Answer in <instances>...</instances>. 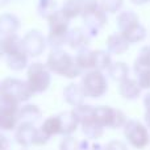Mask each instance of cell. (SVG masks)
<instances>
[{
    "label": "cell",
    "mask_w": 150,
    "mask_h": 150,
    "mask_svg": "<svg viewBox=\"0 0 150 150\" xmlns=\"http://www.w3.org/2000/svg\"><path fill=\"white\" fill-rule=\"evenodd\" d=\"M124 136L132 148L142 150L150 144V134L148 127L138 120H128L124 125Z\"/></svg>",
    "instance_id": "cell-9"
},
{
    "label": "cell",
    "mask_w": 150,
    "mask_h": 150,
    "mask_svg": "<svg viewBox=\"0 0 150 150\" xmlns=\"http://www.w3.org/2000/svg\"><path fill=\"white\" fill-rule=\"evenodd\" d=\"M63 99L71 107H78L80 104H84L86 95L82 86L76 83H70L63 90Z\"/></svg>",
    "instance_id": "cell-14"
},
{
    "label": "cell",
    "mask_w": 150,
    "mask_h": 150,
    "mask_svg": "<svg viewBox=\"0 0 150 150\" xmlns=\"http://www.w3.org/2000/svg\"><path fill=\"white\" fill-rule=\"evenodd\" d=\"M15 140L21 148H32V146H42L49 141L44 133L34 127V124L20 122L15 129Z\"/></svg>",
    "instance_id": "cell-7"
},
{
    "label": "cell",
    "mask_w": 150,
    "mask_h": 150,
    "mask_svg": "<svg viewBox=\"0 0 150 150\" xmlns=\"http://www.w3.org/2000/svg\"><path fill=\"white\" fill-rule=\"evenodd\" d=\"M46 20L49 21V34L46 38L47 45L52 49H61V46L67 41L70 20L63 15L61 9H57L54 13H52Z\"/></svg>",
    "instance_id": "cell-2"
},
{
    "label": "cell",
    "mask_w": 150,
    "mask_h": 150,
    "mask_svg": "<svg viewBox=\"0 0 150 150\" xmlns=\"http://www.w3.org/2000/svg\"><path fill=\"white\" fill-rule=\"evenodd\" d=\"M144 105H145V109L148 111V109H150V92L146 93L145 98H144Z\"/></svg>",
    "instance_id": "cell-38"
},
{
    "label": "cell",
    "mask_w": 150,
    "mask_h": 150,
    "mask_svg": "<svg viewBox=\"0 0 150 150\" xmlns=\"http://www.w3.org/2000/svg\"><path fill=\"white\" fill-rule=\"evenodd\" d=\"M83 9H84V0H66L61 11L69 20H74L82 16Z\"/></svg>",
    "instance_id": "cell-22"
},
{
    "label": "cell",
    "mask_w": 150,
    "mask_h": 150,
    "mask_svg": "<svg viewBox=\"0 0 150 150\" xmlns=\"http://www.w3.org/2000/svg\"><path fill=\"white\" fill-rule=\"evenodd\" d=\"M20 28V20L16 15L12 13H3L0 15V36H9L16 34Z\"/></svg>",
    "instance_id": "cell-16"
},
{
    "label": "cell",
    "mask_w": 150,
    "mask_h": 150,
    "mask_svg": "<svg viewBox=\"0 0 150 150\" xmlns=\"http://www.w3.org/2000/svg\"><path fill=\"white\" fill-rule=\"evenodd\" d=\"M93 61H95V53L88 47L78 50L76 55H75V62L82 71L93 70Z\"/></svg>",
    "instance_id": "cell-20"
},
{
    "label": "cell",
    "mask_w": 150,
    "mask_h": 150,
    "mask_svg": "<svg viewBox=\"0 0 150 150\" xmlns=\"http://www.w3.org/2000/svg\"><path fill=\"white\" fill-rule=\"evenodd\" d=\"M84 29L91 37L98 36L107 25V13L101 9L98 0H84V9L82 13Z\"/></svg>",
    "instance_id": "cell-3"
},
{
    "label": "cell",
    "mask_w": 150,
    "mask_h": 150,
    "mask_svg": "<svg viewBox=\"0 0 150 150\" xmlns=\"http://www.w3.org/2000/svg\"><path fill=\"white\" fill-rule=\"evenodd\" d=\"M107 71H108V75L111 76V79L117 83L129 78V67L125 62H112V65L109 66V69Z\"/></svg>",
    "instance_id": "cell-24"
},
{
    "label": "cell",
    "mask_w": 150,
    "mask_h": 150,
    "mask_svg": "<svg viewBox=\"0 0 150 150\" xmlns=\"http://www.w3.org/2000/svg\"><path fill=\"white\" fill-rule=\"evenodd\" d=\"M18 109L20 105L5 99H0V130H13L18 125Z\"/></svg>",
    "instance_id": "cell-10"
},
{
    "label": "cell",
    "mask_w": 150,
    "mask_h": 150,
    "mask_svg": "<svg viewBox=\"0 0 150 150\" xmlns=\"http://www.w3.org/2000/svg\"><path fill=\"white\" fill-rule=\"evenodd\" d=\"M1 49H3V54L4 55H8V54H12V53L24 50L23 38H20L17 34L4 36L1 38Z\"/></svg>",
    "instance_id": "cell-23"
},
{
    "label": "cell",
    "mask_w": 150,
    "mask_h": 150,
    "mask_svg": "<svg viewBox=\"0 0 150 150\" xmlns=\"http://www.w3.org/2000/svg\"><path fill=\"white\" fill-rule=\"evenodd\" d=\"M105 150H128V146L120 140H112L105 145Z\"/></svg>",
    "instance_id": "cell-35"
},
{
    "label": "cell",
    "mask_w": 150,
    "mask_h": 150,
    "mask_svg": "<svg viewBox=\"0 0 150 150\" xmlns=\"http://www.w3.org/2000/svg\"><path fill=\"white\" fill-rule=\"evenodd\" d=\"M136 79H137L138 84L142 90H150V67L141 69V70H136Z\"/></svg>",
    "instance_id": "cell-34"
},
{
    "label": "cell",
    "mask_w": 150,
    "mask_h": 150,
    "mask_svg": "<svg viewBox=\"0 0 150 150\" xmlns=\"http://www.w3.org/2000/svg\"><path fill=\"white\" fill-rule=\"evenodd\" d=\"M116 24L120 33H125L134 25L140 24V18H138L137 13L133 12V11H122V12H120L117 15Z\"/></svg>",
    "instance_id": "cell-18"
},
{
    "label": "cell",
    "mask_w": 150,
    "mask_h": 150,
    "mask_svg": "<svg viewBox=\"0 0 150 150\" xmlns=\"http://www.w3.org/2000/svg\"><path fill=\"white\" fill-rule=\"evenodd\" d=\"M45 65L50 70V73H54L59 76L67 78V79L78 78L83 73L78 67L75 58L62 49H52Z\"/></svg>",
    "instance_id": "cell-1"
},
{
    "label": "cell",
    "mask_w": 150,
    "mask_h": 150,
    "mask_svg": "<svg viewBox=\"0 0 150 150\" xmlns=\"http://www.w3.org/2000/svg\"><path fill=\"white\" fill-rule=\"evenodd\" d=\"M9 149V140L5 136L0 134V150H8Z\"/></svg>",
    "instance_id": "cell-36"
},
{
    "label": "cell",
    "mask_w": 150,
    "mask_h": 150,
    "mask_svg": "<svg viewBox=\"0 0 150 150\" xmlns=\"http://www.w3.org/2000/svg\"><path fill=\"white\" fill-rule=\"evenodd\" d=\"M95 61H93V70L104 71L108 70L112 65V57L107 50H93Z\"/></svg>",
    "instance_id": "cell-28"
},
{
    "label": "cell",
    "mask_w": 150,
    "mask_h": 150,
    "mask_svg": "<svg viewBox=\"0 0 150 150\" xmlns=\"http://www.w3.org/2000/svg\"><path fill=\"white\" fill-rule=\"evenodd\" d=\"M134 5H144L146 3H150V0H130Z\"/></svg>",
    "instance_id": "cell-39"
},
{
    "label": "cell",
    "mask_w": 150,
    "mask_h": 150,
    "mask_svg": "<svg viewBox=\"0 0 150 150\" xmlns=\"http://www.w3.org/2000/svg\"><path fill=\"white\" fill-rule=\"evenodd\" d=\"M145 121H146V125H148V128L150 129V109L145 111Z\"/></svg>",
    "instance_id": "cell-40"
},
{
    "label": "cell",
    "mask_w": 150,
    "mask_h": 150,
    "mask_svg": "<svg viewBox=\"0 0 150 150\" xmlns=\"http://www.w3.org/2000/svg\"><path fill=\"white\" fill-rule=\"evenodd\" d=\"M57 3L55 0H38V5H37V11L38 15L44 18H47L52 13L57 11Z\"/></svg>",
    "instance_id": "cell-30"
},
{
    "label": "cell",
    "mask_w": 150,
    "mask_h": 150,
    "mask_svg": "<svg viewBox=\"0 0 150 150\" xmlns=\"http://www.w3.org/2000/svg\"><path fill=\"white\" fill-rule=\"evenodd\" d=\"M41 130L44 133L45 137L50 138L53 136H57V134H61V121H59V117L57 116H50L47 117L46 120L44 121V124L41 125Z\"/></svg>",
    "instance_id": "cell-25"
},
{
    "label": "cell",
    "mask_w": 150,
    "mask_h": 150,
    "mask_svg": "<svg viewBox=\"0 0 150 150\" xmlns=\"http://www.w3.org/2000/svg\"><path fill=\"white\" fill-rule=\"evenodd\" d=\"M95 120L104 129L105 128H109V129L124 128V125L128 121L127 115L124 112L108 105L95 107Z\"/></svg>",
    "instance_id": "cell-8"
},
{
    "label": "cell",
    "mask_w": 150,
    "mask_h": 150,
    "mask_svg": "<svg viewBox=\"0 0 150 150\" xmlns=\"http://www.w3.org/2000/svg\"><path fill=\"white\" fill-rule=\"evenodd\" d=\"M82 86L84 91L86 98L99 99L104 96L108 91V82L103 71L99 70H90L87 71L82 78Z\"/></svg>",
    "instance_id": "cell-6"
},
{
    "label": "cell",
    "mask_w": 150,
    "mask_h": 150,
    "mask_svg": "<svg viewBox=\"0 0 150 150\" xmlns=\"http://www.w3.org/2000/svg\"><path fill=\"white\" fill-rule=\"evenodd\" d=\"M82 127V132L83 134L87 137V140L90 141H96L103 136L104 133V128H101L100 125L96 122V120H91V121H87L84 124H80Z\"/></svg>",
    "instance_id": "cell-26"
},
{
    "label": "cell",
    "mask_w": 150,
    "mask_h": 150,
    "mask_svg": "<svg viewBox=\"0 0 150 150\" xmlns=\"http://www.w3.org/2000/svg\"><path fill=\"white\" fill-rule=\"evenodd\" d=\"M46 38L40 30H29L23 37V47L29 57H40L46 49Z\"/></svg>",
    "instance_id": "cell-11"
},
{
    "label": "cell",
    "mask_w": 150,
    "mask_h": 150,
    "mask_svg": "<svg viewBox=\"0 0 150 150\" xmlns=\"http://www.w3.org/2000/svg\"><path fill=\"white\" fill-rule=\"evenodd\" d=\"M33 96L26 82L17 78H5L0 83V99H5L20 105Z\"/></svg>",
    "instance_id": "cell-4"
},
{
    "label": "cell",
    "mask_w": 150,
    "mask_h": 150,
    "mask_svg": "<svg viewBox=\"0 0 150 150\" xmlns=\"http://www.w3.org/2000/svg\"><path fill=\"white\" fill-rule=\"evenodd\" d=\"M150 67V46H145L140 50L138 57L134 61V71L141 70V69Z\"/></svg>",
    "instance_id": "cell-31"
},
{
    "label": "cell",
    "mask_w": 150,
    "mask_h": 150,
    "mask_svg": "<svg viewBox=\"0 0 150 150\" xmlns=\"http://www.w3.org/2000/svg\"><path fill=\"white\" fill-rule=\"evenodd\" d=\"M73 112L79 121V125L95 119V107L90 105V104H80L78 107H74Z\"/></svg>",
    "instance_id": "cell-27"
},
{
    "label": "cell",
    "mask_w": 150,
    "mask_h": 150,
    "mask_svg": "<svg viewBox=\"0 0 150 150\" xmlns=\"http://www.w3.org/2000/svg\"><path fill=\"white\" fill-rule=\"evenodd\" d=\"M146 33L148 32H146L145 26L141 25V24H137V25H134L129 30H127L125 33H121V34L127 38V41L129 44H138V42L144 41L146 38Z\"/></svg>",
    "instance_id": "cell-29"
},
{
    "label": "cell",
    "mask_w": 150,
    "mask_h": 150,
    "mask_svg": "<svg viewBox=\"0 0 150 150\" xmlns=\"http://www.w3.org/2000/svg\"><path fill=\"white\" fill-rule=\"evenodd\" d=\"M87 150H105V146L100 145V144H92V145L88 146Z\"/></svg>",
    "instance_id": "cell-37"
},
{
    "label": "cell",
    "mask_w": 150,
    "mask_h": 150,
    "mask_svg": "<svg viewBox=\"0 0 150 150\" xmlns=\"http://www.w3.org/2000/svg\"><path fill=\"white\" fill-rule=\"evenodd\" d=\"M105 44H107V52H108L111 55L112 54L113 55L125 54V53L129 50V46H130V44L127 41V38H125L120 32L119 33H113V34H111V36H108Z\"/></svg>",
    "instance_id": "cell-13"
},
{
    "label": "cell",
    "mask_w": 150,
    "mask_h": 150,
    "mask_svg": "<svg viewBox=\"0 0 150 150\" xmlns=\"http://www.w3.org/2000/svg\"><path fill=\"white\" fill-rule=\"evenodd\" d=\"M5 58H7L8 67L13 71H21V70H24V69L28 67L29 55L26 54L25 50H20V52L8 54V55H5Z\"/></svg>",
    "instance_id": "cell-21"
},
{
    "label": "cell",
    "mask_w": 150,
    "mask_h": 150,
    "mask_svg": "<svg viewBox=\"0 0 150 150\" xmlns=\"http://www.w3.org/2000/svg\"><path fill=\"white\" fill-rule=\"evenodd\" d=\"M61 121V134L62 136H73V133L79 127L76 116L74 115L73 111H66L58 115Z\"/></svg>",
    "instance_id": "cell-17"
},
{
    "label": "cell",
    "mask_w": 150,
    "mask_h": 150,
    "mask_svg": "<svg viewBox=\"0 0 150 150\" xmlns=\"http://www.w3.org/2000/svg\"><path fill=\"white\" fill-rule=\"evenodd\" d=\"M1 38H3V37L0 36V58H1L3 55H4V54H3V49H1Z\"/></svg>",
    "instance_id": "cell-41"
},
{
    "label": "cell",
    "mask_w": 150,
    "mask_h": 150,
    "mask_svg": "<svg viewBox=\"0 0 150 150\" xmlns=\"http://www.w3.org/2000/svg\"><path fill=\"white\" fill-rule=\"evenodd\" d=\"M59 150H82V142L73 136H63L59 142Z\"/></svg>",
    "instance_id": "cell-33"
},
{
    "label": "cell",
    "mask_w": 150,
    "mask_h": 150,
    "mask_svg": "<svg viewBox=\"0 0 150 150\" xmlns=\"http://www.w3.org/2000/svg\"><path fill=\"white\" fill-rule=\"evenodd\" d=\"M141 91L142 88L140 87L137 79L128 78L119 83V93L125 100H136L141 95Z\"/></svg>",
    "instance_id": "cell-15"
},
{
    "label": "cell",
    "mask_w": 150,
    "mask_h": 150,
    "mask_svg": "<svg viewBox=\"0 0 150 150\" xmlns=\"http://www.w3.org/2000/svg\"><path fill=\"white\" fill-rule=\"evenodd\" d=\"M50 83H52V75L46 65L41 62H34L28 66L26 84L33 92V95L45 92L50 87Z\"/></svg>",
    "instance_id": "cell-5"
},
{
    "label": "cell",
    "mask_w": 150,
    "mask_h": 150,
    "mask_svg": "<svg viewBox=\"0 0 150 150\" xmlns=\"http://www.w3.org/2000/svg\"><path fill=\"white\" fill-rule=\"evenodd\" d=\"M91 41V36L88 34V32L84 28H73L69 30L67 34V41L66 44L74 50H80L88 47V44Z\"/></svg>",
    "instance_id": "cell-12"
},
{
    "label": "cell",
    "mask_w": 150,
    "mask_h": 150,
    "mask_svg": "<svg viewBox=\"0 0 150 150\" xmlns=\"http://www.w3.org/2000/svg\"><path fill=\"white\" fill-rule=\"evenodd\" d=\"M41 109L34 104H25V105L20 107V109H18V121L20 122L34 124L41 119Z\"/></svg>",
    "instance_id": "cell-19"
},
{
    "label": "cell",
    "mask_w": 150,
    "mask_h": 150,
    "mask_svg": "<svg viewBox=\"0 0 150 150\" xmlns=\"http://www.w3.org/2000/svg\"><path fill=\"white\" fill-rule=\"evenodd\" d=\"M99 4L105 13H117L124 5V0H99Z\"/></svg>",
    "instance_id": "cell-32"
}]
</instances>
